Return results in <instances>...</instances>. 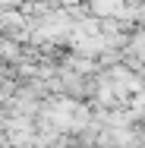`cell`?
Wrapping results in <instances>:
<instances>
[{"instance_id":"1","label":"cell","mask_w":145,"mask_h":148,"mask_svg":"<svg viewBox=\"0 0 145 148\" xmlns=\"http://www.w3.org/2000/svg\"><path fill=\"white\" fill-rule=\"evenodd\" d=\"M123 57L129 60L133 66H142L145 69V29H136L129 35V44H126V54Z\"/></svg>"}]
</instances>
